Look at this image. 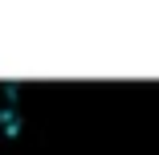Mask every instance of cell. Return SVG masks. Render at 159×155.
<instances>
[{"instance_id":"6da1fadb","label":"cell","mask_w":159,"mask_h":155,"mask_svg":"<svg viewBox=\"0 0 159 155\" xmlns=\"http://www.w3.org/2000/svg\"><path fill=\"white\" fill-rule=\"evenodd\" d=\"M0 127H4V110H0Z\"/></svg>"}]
</instances>
